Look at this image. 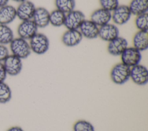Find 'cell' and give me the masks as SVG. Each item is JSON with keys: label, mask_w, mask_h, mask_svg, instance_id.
I'll return each instance as SVG.
<instances>
[{"label": "cell", "mask_w": 148, "mask_h": 131, "mask_svg": "<svg viewBox=\"0 0 148 131\" xmlns=\"http://www.w3.org/2000/svg\"><path fill=\"white\" fill-rule=\"evenodd\" d=\"M12 54L21 59L27 58L31 53V50L27 40L21 37L14 38L9 44Z\"/></svg>", "instance_id": "6da1fadb"}, {"label": "cell", "mask_w": 148, "mask_h": 131, "mask_svg": "<svg viewBox=\"0 0 148 131\" xmlns=\"http://www.w3.org/2000/svg\"><path fill=\"white\" fill-rule=\"evenodd\" d=\"M131 68L119 63L114 65L110 71V79L116 84L122 85L130 79Z\"/></svg>", "instance_id": "7a4b0ae2"}, {"label": "cell", "mask_w": 148, "mask_h": 131, "mask_svg": "<svg viewBox=\"0 0 148 131\" xmlns=\"http://www.w3.org/2000/svg\"><path fill=\"white\" fill-rule=\"evenodd\" d=\"M29 44L31 52L41 55L46 53L49 50L50 41L45 34L37 33L29 40Z\"/></svg>", "instance_id": "3957f363"}, {"label": "cell", "mask_w": 148, "mask_h": 131, "mask_svg": "<svg viewBox=\"0 0 148 131\" xmlns=\"http://www.w3.org/2000/svg\"><path fill=\"white\" fill-rule=\"evenodd\" d=\"M121 63L131 68L140 64L142 59L141 52L134 47H128L120 55Z\"/></svg>", "instance_id": "277c9868"}, {"label": "cell", "mask_w": 148, "mask_h": 131, "mask_svg": "<svg viewBox=\"0 0 148 131\" xmlns=\"http://www.w3.org/2000/svg\"><path fill=\"white\" fill-rule=\"evenodd\" d=\"M130 79L138 86H145L148 82V70L142 64H139L131 68Z\"/></svg>", "instance_id": "5b68a950"}, {"label": "cell", "mask_w": 148, "mask_h": 131, "mask_svg": "<svg viewBox=\"0 0 148 131\" xmlns=\"http://www.w3.org/2000/svg\"><path fill=\"white\" fill-rule=\"evenodd\" d=\"M2 63L8 75L17 76L23 69L22 59L12 54L9 55Z\"/></svg>", "instance_id": "8992f818"}, {"label": "cell", "mask_w": 148, "mask_h": 131, "mask_svg": "<svg viewBox=\"0 0 148 131\" xmlns=\"http://www.w3.org/2000/svg\"><path fill=\"white\" fill-rule=\"evenodd\" d=\"M85 20V15L82 11L73 10L66 14L64 25L68 30H77Z\"/></svg>", "instance_id": "52a82bcc"}, {"label": "cell", "mask_w": 148, "mask_h": 131, "mask_svg": "<svg viewBox=\"0 0 148 131\" xmlns=\"http://www.w3.org/2000/svg\"><path fill=\"white\" fill-rule=\"evenodd\" d=\"M131 15L128 6L119 5L116 9L112 11V20L114 24L122 25L128 22Z\"/></svg>", "instance_id": "ba28073f"}, {"label": "cell", "mask_w": 148, "mask_h": 131, "mask_svg": "<svg viewBox=\"0 0 148 131\" xmlns=\"http://www.w3.org/2000/svg\"><path fill=\"white\" fill-rule=\"evenodd\" d=\"M38 28L36 24L32 20H31L23 21L18 25L17 32L19 37L26 40H29L38 33Z\"/></svg>", "instance_id": "9c48e42d"}, {"label": "cell", "mask_w": 148, "mask_h": 131, "mask_svg": "<svg viewBox=\"0 0 148 131\" xmlns=\"http://www.w3.org/2000/svg\"><path fill=\"white\" fill-rule=\"evenodd\" d=\"M36 7L33 2L28 0L21 2L16 8L17 17L20 20L27 21L32 19Z\"/></svg>", "instance_id": "30bf717a"}, {"label": "cell", "mask_w": 148, "mask_h": 131, "mask_svg": "<svg viewBox=\"0 0 148 131\" xmlns=\"http://www.w3.org/2000/svg\"><path fill=\"white\" fill-rule=\"evenodd\" d=\"M128 45L127 40L125 38L119 36L115 39L109 42L107 50L108 53L112 56H120L128 47Z\"/></svg>", "instance_id": "8fae6325"}, {"label": "cell", "mask_w": 148, "mask_h": 131, "mask_svg": "<svg viewBox=\"0 0 148 131\" xmlns=\"http://www.w3.org/2000/svg\"><path fill=\"white\" fill-rule=\"evenodd\" d=\"M119 36V29L115 24L108 23L99 27L98 37L105 41L110 42Z\"/></svg>", "instance_id": "7c38bea8"}, {"label": "cell", "mask_w": 148, "mask_h": 131, "mask_svg": "<svg viewBox=\"0 0 148 131\" xmlns=\"http://www.w3.org/2000/svg\"><path fill=\"white\" fill-rule=\"evenodd\" d=\"M83 37L79 29L67 30L62 36L61 41L63 44L68 47H73L79 45Z\"/></svg>", "instance_id": "4fadbf2b"}, {"label": "cell", "mask_w": 148, "mask_h": 131, "mask_svg": "<svg viewBox=\"0 0 148 131\" xmlns=\"http://www.w3.org/2000/svg\"><path fill=\"white\" fill-rule=\"evenodd\" d=\"M79 30L83 37L94 39L98 37L99 26L91 20H85L80 25Z\"/></svg>", "instance_id": "5bb4252c"}, {"label": "cell", "mask_w": 148, "mask_h": 131, "mask_svg": "<svg viewBox=\"0 0 148 131\" xmlns=\"http://www.w3.org/2000/svg\"><path fill=\"white\" fill-rule=\"evenodd\" d=\"M90 20L100 27L110 23L112 20V12L102 8H99L92 12Z\"/></svg>", "instance_id": "9a60e30c"}, {"label": "cell", "mask_w": 148, "mask_h": 131, "mask_svg": "<svg viewBox=\"0 0 148 131\" xmlns=\"http://www.w3.org/2000/svg\"><path fill=\"white\" fill-rule=\"evenodd\" d=\"M50 12L45 7H39L35 9L32 20L38 28H43L50 24Z\"/></svg>", "instance_id": "2e32d148"}, {"label": "cell", "mask_w": 148, "mask_h": 131, "mask_svg": "<svg viewBox=\"0 0 148 131\" xmlns=\"http://www.w3.org/2000/svg\"><path fill=\"white\" fill-rule=\"evenodd\" d=\"M16 17V8L13 6L8 4L0 7V24L8 25Z\"/></svg>", "instance_id": "e0dca14e"}, {"label": "cell", "mask_w": 148, "mask_h": 131, "mask_svg": "<svg viewBox=\"0 0 148 131\" xmlns=\"http://www.w3.org/2000/svg\"><path fill=\"white\" fill-rule=\"evenodd\" d=\"M132 44L133 47L140 52L147 50L148 48L147 31L138 30L133 37Z\"/></svg>", "instance_id": "ac0fdd59"}, {"label": "cell", "mask_w": 148, "mask_h": 131, "mask_svg": "<svg viewBox=\"0 0 148 131\" xmlns=\"http://www.w3.org/2000/svg\"><path fill=\"white\" fill-rule=\"evenodd\" d=\"M131 14L136 16L148 11V0H132L128 6Z\"/></svg>", "instance_id": "d6986e66"}, {"label": "cell", "mask_w": 148, "mask_h": 131, "mask_svg": "<svg viewBox=\"0 0 148 131\" xmlns=\"http://www.w3.org/2000/svg\"><path fill=\"white\" fill-rule=\"evenodd\" d=\"M14 38L12 29L8 25L0 24V44H9Z\"/></svg>", "instance_id": "ffe728a7"}, {"label": "cell", "mask_w": 148, "mask_h": 131, "mask_svg": "<svg viewBox=\"0 0 148 131\" xmlns=\"http://www.w3.org/2000/svg\"><path fill=\"white\" fill-rule=\"evenodd\" d=\"M66 14L56 9L50 13V24L55 27H60L64 25Z\"/></svg>", "instance_id": "44dd1931"}, {"label": "cell", "mask_w": 148, "mask_h": 131, "mask_svg": "<svg viewBox=\"0 0 148 131\" xmlns=\"http://www.w3.org/2000/svg\"><path fill=\"white\" fill-rule=\"evenodd\" d=\"M75 0H55V6L57 9L65 14L75 10Z\"/></svg>", "instance_id": "7402d4cb"}, {"label": "cell", "mask_w": 148, "mask_h": 131, "mask_svg": "<svg viewBox=\"0 0 148 131\" xmlns=\"http://www.w3.org/2000/svg\"><path fill=\"white\" fill-rule=\"evenodd\" d=\"M12 91L10 86L5 82H0V103L5 104L12 99Z\"/></svg>", "instance_id": "603a6c76"}, {"label": "cell", "mask_w": 148, "mask_h": 131, "mask_svg": "<svg viewBox=\"0 0 148 131\" xmlns=\"http://www.w3.org/2000/svg\"><path fill=\"white\" fill-rule=\"evenodd\" d=\"M73 130V131H95V128L90 121L80 120L74 124Z\"/></svg>", "instance_id": "cb8c5ba5"}, {"label": "cell", "mask_w": 148, "mask_h": 131, "mask_svg": "<svg viewBox=\"0 0 148 131\" xmlns=\"http://www.w3.org/2000/svg\"><path fill=\"white\" fill-rule=\"evenodd\" d=\"M135 25L140 31H148L147 13L137 16L135 20Z\"/></svg>", "instance_id": "d4e9b609"}, {"label": "cell", "mask_w": 148, "mask_h": 131, "mask_svg": "<svg viewBox=\"0 0 148 131\" xmlns=\"http://www.w3.org/2000/svg\"><path fill=\"white\" fill-rule=\"evenodd\" d=\"M101 8L113 11L119 5V0H99Z\"/></svg>", "instance_id": "484cf974"}, {"label": "cell", "mask_w": 148, "mask_h": 131, "mask_svg": "<svg viewBox=\"0 0 148 131\" xmlns=\"http://www.w3.org/2000/svg\"><path fill=\"white\" fill-rule=\"evenodd\" d=\"M9 55L8 48L5 45L0 44V62H3Z\"/></svg>", "instance_id": "4316f807"}, {"label": "cell", "mask_w": 148, "mask_h": 131, "mask_svg": "<svg viewBox=\"0 0 148 131\" xmlns=\"http://www.w3.org/2000/svg\"><path fill=\"white\" fill-rule=\"evenodd\" d=\"M7 73L2 62H0V82H5L7 77Z\"/></svg>", "instance_id": "83f0119b"}, {"label": "cell", "mask_w": 148, "mask_h": 131, "mask_svg": "<svg viewBox=\"0 0 148 131\" xmlns=\"http://www.w3.org/2000/svg\"><path fill=\"white\" fill-rule=\"evenodd\" d=\"M6 131H24L22 128L18 126H13L9 128Z\"/></svg>", "instance_id": "f1b7e54d"}, {"label": "cell", "mask_w": 148, "mask_h": 131, "mask_svg": "<svg viewBox=\"0 0 148 131\" xmlns=\"http://www.w3.org/2000/svg\"><path fill=\"white\" fill-rule=\"evenodd\" d=\"M9 0H0V7L8 5Z\"/></svg>", "instance_id": "f546056e"}, {"label": "cell", "mask_w": 148, "mask_h": 131, "mask_svg": "<svg viewBox=\"0 0 148 131\" xmlns=\"http://www.w3.org/2000/svg\"><path fill=\"white\" fill-rule=\"evenodd\" d=\"M12 1H14L16 2H18V3H20L23 2L25 1H27V0H12Z\"/></svg>", "instance_id": "4dcf8cb0"}]
</instances>
